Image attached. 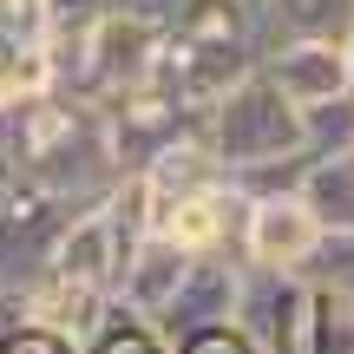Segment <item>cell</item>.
Wrapping results in <instances>:
<instances>
[{
	"instance_id": "cell-1",
	"label": "cell",
	"mask_w": 354,
	"mask_h": 354,
	"mask_svg": "<svg viewBox=\"0 0 354 354\" xmlns=\"http://www.w3.org/2000/svg\"><path fill=\"white\" fill-rule=\"evenodd\" d=\"M197 125H203V138H210L223 177H236L250 165H269V158H282V151H308L302 145V112L282 99V86L263 66H250L216 105H203Z\"/></svg>"
},
{
	"instance_id": "cell-2",
	"label": "cell",
	"mask_w": 354,
	"mask_h": 354,
	"mask_svg": "<svg viewBox=\"0 0 354 354\" xmlns=\"http://www.w3.org/2000/svg\"><path fill=\"white\" fill-rule=\"evenodd\" d=\"M256 59H263V39L256 33H190V26H165L151 79L177 105H190L203 118V105H216Z\"/></svg>"
},
{
	"instance_id": "cell-3",
	"label": "cell",
	"mask_w": 354,
	"mask_h": 354,
	"mask_svg": "<svg viewBox=\"0 0 354 354\" xmlns=\"http://www.w3.org/2000/svg\"><path fill=\"white\" fill-rule=\"evenodd\" d=\"M158 39H165V26L145 20V13L131 7H112L105 20L86 26V73H79V99H118V92L145 86L158 66Z\"/></svg>"
},
{
	"instance_id": "cell-4",
	"label": "cell",
	"mask_w": 354,
	"mask_h": 354,
	"mask_svg": "<svg viewBox=\"0 0 354 354\" xmlns=\"http://www.w3.org/2000/svg\"><path fill=\"white\" fill-rule=\"evenodd\" d=\"M322 236H328V230L308 210L302 190H269V197H250V216H243V263L302 276V269L315 263Z\"/></svg>"
},
{
	"instance_id": "cell-5",
	"label": "cell",
	"mask_w": 354,
	"mask_h": 354,
	"mask_svg": "<svg viewBox=\"0 0 354 354\" xmlns=\"http://www.w3.org/2000/svg\"><path fill=\"white\" fill-rule=\"evenodd\" d=\"M243 289H250V263H243V250L190 256V269H184V282H177V295L165 302L158 328L177 342V335H190V328L230 322V315H243Z\"/></svg>"
},
{
	"instance_id": "cell-6",
	"label": "cell",
	"mask_w": 354,
	"mask_h": 354,
	"mask_svg": "<svg viewBox=\"0 0 354 354\" xmlns=\"http://www.w3.org/2000/svg\"><path fill=\"white\" fill-rule=\"evenodd\" d=\"M256 66H263V73L282 86V99H289L295 112H302V105H322V99H342V92H354L348 39H269Z\"/></svg>"
},
{
	"instance_id": "cell-7",
	"label": "cell",
	"mask_w": 354,
	"mask_h": 354,
	"mask_svg": "<svg viewBox=\"0 0 354 354\" xmlns=\"http://www.w3.org/2000/svg\"><path fill=\"white\" fill-rule=\"evenodd\" d=\"M243 216H250V190L236 177H216V184L177 197L158 216V230H171L190 256H210V250H243Z\"/></svg>"
},
{
	"instance_id": "cell-8",
	"label": "cell",
	"mask_w": 354,
	"mask_h": 354,
	"mask_svg": "<svg viewBox=\"0 0 354 354\" xmlns=\"http://www.w3.org/2000/svg\"><path fill=\"white\" fill-rule=\"evenodd\" d=\"M184 269H190V250L171 236V230H151V236L125 256V269H118L112 295H118V302H131L138 315L158 322V315H165V302L177 295V282H184Z\"/></svg>"
},
{
	"instance_id": "cell-9",
	"label": "cell",
	"mask_w": 354,
	"mask_h": 354,
	"mask_svg": "<svg viewBox=\"0 0 354 354\" xmlns=\"http://www.w3.org/2000/svg\"><path fill=\"white\" fill-rule=\"evenodd\" d=\"M112 315V289H99V282H73V276H33L26 282V322H46V328L73 335L79 348L99 335V322Z\"/></svg>"
},
{
	"instance_id": "cell-10",
	"label": "cell",
	"mask_w": 354,
	"mask_h": 354,
	"mask_svg": "<svg viewBox=\"0 0 354 354\" xmlns=\"http://www.w3.org/2000/svg\"><path fill=\"white\" fill-rule=\"evenodd\" d=\"M46 269H53V276H73V282H99V289L118 282V243H112V223H105L99 203H86V210L66 216Z\"/></svg>"
},
{
	"instance_id": "cell-11",
	"label": "cell",
	"mask_w": 354,
	"mask_h": 354,
	"mask_svg": "<svg viewBox=\"0 0 354 354\" xmlns=\"http://www.w3.org/2000/svg\"><path fill=\"white\" fill-rule=\"evenodd\" d=\"M145 177H151L158 216H165L177 197H190V190L216 184V177H223V165H216V151H210V138H203V125H184V131H177V138L165 145V151L145 165Z\"/></svg>"
},
{
	"instance_id": "cell-12",
	"label": "cell",
	"mask_w": 354,
	"mask_h": 354,
	"mask_svg": "<svg viewBox=\"0 0 354 354\" xmlns=\"http://www.w3.org/2000/svg\"><path fill=\"white\" fill-rule=\"evenodd\" d=\"M354 0H263V46L269 39H348Z\"/></svg>"
},
{
	"instance_id": "cell-13",
	"label": "cell",
	"mask_w": 354,
	"mask_h": 354,
	"mask_svg": "<svg viewBox=\"0 0 354 354\" xmlns=\"http://www.w3.org/2000/svg\"><path fill=\"white\" fill-rule=\"evenodd\" d=\"M302 197L322 216V230H354V145L348 151H308Z\"/></svg>"
},
{
	"instance_id": "cell-14",
	"label": "cell",
	"mask_w": 354,
	"mask_h": 354,
	"mask_svg": "<svg viewBox=\"0 0 354 354\" xmlns=\"http://www.w3.org/2000/svg\"><path fill=\"white\" fill-rule=\"evenodd\" d=\"M79 354H171V335L158 328L151 315H138L131 302H118V295H112V315L99 322V335H92Z\"/></svg>"
},
{
	"instance_id": "cell-15",
	"label": "cell",
	"mask_w": 354,
	"mask_h": 354,
	"mask_svg": "<svg viewBox=\"0 0 354 354\" xmlns=\"http://www.w3.org/2000/svg\"><path fill=\"white\" fill-rule=\"evenodd\" d=\"M308 354H354V295L308 282Z\"/></svg>"
},
{
	"instance_id": "cell-16",
	"label": "cell",
	"mask_w": 354,
	"mask_h": 354,
	"mask_svg": "<svg viewBox=\"0 0 354 354\" xmlns=\"http://www.w3.org/2000/svg\"><path fill=\"white\" fill-rule=\"evenodd\" d=\"M302 145L308 151H348L354 145V92L322 99V105H302Z\"/></svg>"
},
{
	"instance_id": "cell-17",
	"label": "cell",
	"mask_w": 354,
	"mask_h": 354,
	"mask_svg": "<svg viewBox=\"0 0 354 354\" xmlns=\"http://www.w3.org/2000/svg\"><path fill=\"white\" fill-rule=\"evenodd\" d=\"M171 354H263V342H256V328L243 315H230V322H210V328L177 335Z\"/></svg>"
},
{
	"instance_id": "cell-18",
	"label": "cell",
	"mask_w": 354,
	"mask_h": 354,
	"mask_svg": "<svg viewBox=\"0 0 354 354\" xmlns=\"http://www.w3.org/2000/svg\"><path fill=\"white\" fill-rule=\"evenodd\" d=\"M0 354H79L73 335L46 328V322H13L7 335H0Z\"/></svg>"
},
{
	"instance_id": "cell-19",
	"label": "cell",
	"mask_w": 354,
	"mask_h": 354,
	"mask_svg": "<svg viewBox=\"0 0 354 354\" xmlns=\"http://www.w3.org/2000/svg\"><path fill=\"white\" fill-rule=\"evenodd\" d=\"M348 73H354V26H348Z\"/></svg>"
},
{
	"instance_id": "cell-20",
	"label": "cell",
	"mask_w": 354,
	"mask_h": 354,
	"mask_svg": "<svg viewBox=\"0 0 354 354\" xmlns=\"http://www.w3.org/2000/svg\"><path fill=\"white\" fill-rule=\"evenodd\" d=\"M256 7H263V0H256Z\"/></svg>"
}]
</instances>
